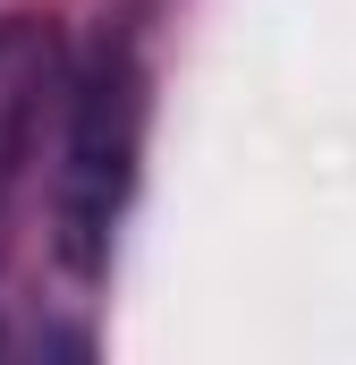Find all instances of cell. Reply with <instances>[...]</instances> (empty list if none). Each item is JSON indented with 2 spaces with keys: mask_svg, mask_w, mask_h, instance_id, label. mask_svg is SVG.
<instances>
[{
  "mask_svg": "<svg viewBox=\"0 0 356 365\" xmlns=\"http://www.w3.org/2000/svg\"><path fill=\"white\" fill-rule=\"evenodd\" d=\"M136 145H145V77L127 51H102L85 86L68 93V145H60V187H51V247L77 280L110 264V230L136 187Z\"/></svg>",
  "mask_w": 356,
  "mask_h": 365,
  "instance_id": "cell-1",
  "label": "cell"
},
{
  "mask_svg": "<svg viewBox=\"0 0 356 365\" xmlns=\"http://www.w3.org/2000/svg\"><path fill=\"white\" fill-rule=\"evenodd\" d=\"M51 93H60V34H51V17H9L0 26V204H9L17 170H26V153H34V128H43Z\"/></svg>",
  "mask_w": 356,
  "mask_h": 365,
  "instance_id": "cell-2",
  "label": "cell"
}]
</instances>
